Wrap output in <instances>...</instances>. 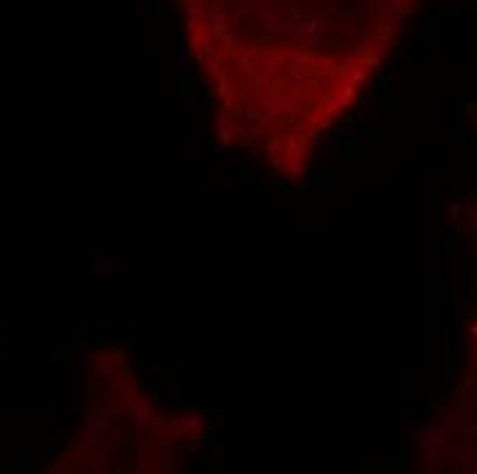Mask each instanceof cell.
Returning <instances> with one entry per match:
<instances>
[{
    "mask_svg": "<svg viewBox=\"0 0 477 474\" xmlns=\"http://www.w3.org/2000/svg\"><path fill=\"white\" fill-rule=\"evenodd\" d=\"M113 258H96V274H110L113 272Z\"/></svg>",
    "mask_w": 477,
    "mask_h": 474,
    "instance_id": "1",
    "label": "cell"
}]
</instances>
